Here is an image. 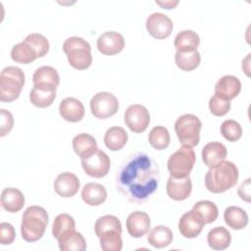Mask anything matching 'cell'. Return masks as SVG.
Masks as SVG:
<instances>
[{
  "label": "cell",
  "instance_id": "cell-3",
  "mask_svg": "<svg viewBox=\"0 0 251 251\" xmlns=\"http://www.w3.org/2000/svg\"><path fill=\"white\" fill-rule=\"evenodd\" d=\"M95 233L100 239V246L104 251H121L123 248L122 224L113 215H105L97 219L94 226Z\"/></svg>",
  "mask_w": 251,
  "mask_h": 251
},
{
  "label": "cell",
  "instance_id": "cell-13",
  "mask_svg": "<svg viewBox=\"0 0 251 251\" xmlns=\"http://www.w3.org/2000/svg\"><path fill=\"white\" fill-rule=\"evenodd\" d=\"M204 225L205 223L200 215L196 211L191 210L180 217L178 221V230L183 237L194 238L201 233Z\"/></svg>",
  "mask_w": 251,
  "mask_h": 251
},
{
  "label": "cell",
  "instance_id": "cell-7",
  "mask_svg": "<svg viewBox=\"0 0 251 251\" xmlns=\"http://www.w3.org/2000/svg\"><path fill=\"white\" fill-rule=\"evenodd\" d=\"M202 123L193 114H184L178 117L175 123V131L182 145L194 147L200 140Z\"/></svg>",
  "mask_w": 251,
  "mask_h": 251
},
{
  "label": "cell",
  "instance_id": "cell-29",
  "mask_svg": "<svg viewBox=\"0 0 251 251\" xmlns=\"http://www.w3.org/2000/svg\"><path fill=\"white\" fill-rule=\"evenodd\" d=\"M200 44L199 35L190 29L182 30L178 32L174 41V45L176 51L184 52V51H193L197 50V47Z\"/></svg>",
  "mask_w": 251,
  "mask_h": 251
},
{
  "label": "cell",
  "instance_id": "cell-5",
  "mask_svg": "<svg viewBox=\"0 0 251 251\" xmlns=\"http://www.w3.org/2000/svg\"><path fill=\"white\" fill-rule=\"evenodd\" d=\"M69 64L75 70H86L92 64L90 44L82 37L71 36L63 44Z\"/></svg>",
  "mask_w": 251,
  "mask_h": 251
},
{
  "label": "cell",
  "instance_id": "cell-33",
  "mask_svg": "<svg viewBox=\"0 0 251 251\" xmlns=\"http://www.w3.org/2000/svg\"><path fill=\"white\" fill-rule=\"evenodd\" d=\"M148 141L150 145L156 150L166 149L171 141V136L168 128L162 126H154L148 134Z\"/></svg>",
  "mask_w": 251,
  "mask_h": 251
},
{
  "label": "cell",
  "instance_id": "cell-31",
  "mask_svg": "<svg viewBox=\"0 0 251 251\" xmlns=\"http://www.w3.org/2000/svg\"><path fill=\"white\" fill-rule=\"evenodd\" d=\"M11 58L16 63L29 64L38 57L35 49L24 39L22 42L13 46L11 50Z\"/></svg>",
  "mask_w": 251,
  "mask_h": 251
},
{
  "label": "cell",
  "instance_id": "cell-32",
  "mask_svg": "<svg viewBox=\"0 0 251 251\" xmlns=\"http://www.w3.org/2000/svg\"><path fill=\"white\" fill-rule=\"evenodd\" d=\"M175 61L176 66L184 72H191L195 70L201 61V56L198 50L193 51H176L175 55Z\"/></svg>",
  "mask_w": 251,
  "mask_h": 251
},
{
  "label": "cell",
  "instance_id": "cell-35",
  "mask_svg": "<svg viewBox=\"0 0 251 251\" xmlns=\"http://www.w3.org/2000/svg\"><path fill=\"white\" fill-rule=\"evenodd\" d=\"M192 210L196 211L200 215L205 224L214 223L219 216L217 205L209 200H201L196 202L193 205Z\"/></svg>",
  "mask_w": 251,
  "mask_h": 251
},
{
  "label": "cell",
  "instance_id": "cell-26",
  "mask_svg": "<svg viewBox=\"0 0 251 251\" xmlns=\"http://www.w3.org/2000/svg\"><path fill=\"white\" fill-rule=\"evenodd\" d=\"M225 223L232 229H243L248 224V215L245 210L237 206H229L224 212Z\"/></svg>",
  "mask_w": 251,
  "mask_h": 251
},
{
  "label": "cell",
  "instance_id": "cell-21",
  "mask_svg": "<svg viewBox=\"0 0 251 251\" xmlns=\"http://www.w3.org/2000/svg\"><path fill=\"white\" fill-rule=\"evenodd\" d=\"M201 155L204 164L209 168H213L225 161L227 155V150L223 143L214 141L207 143L203 147Z\"/></svg>",
  "mask_w": 251,
  "mask_h": 251
},
{
  "label": "cell",
  "instance_id": "cell-14",
  "mask_svg": "<svg viewBox=\"0 0 251 251\" xmlns=\"http://www.w3.org/2000/svg\"><path fill=\"white\" fill-rule=\"evenodd\" d=\"M32 80L34 86L37 88L56 91L60 83V76L55 68L51 66H42L36 69L32 75Z\"/></svg>",
  "mask_w": 251,
  "mask_h": 251
},
{
  "label": "cell",
  "instance_id": "cell-9",
  "mask_svg": "<svg viewBox=\"0 0 251 251\" xmlns=\"http://www.w3.org/2000/svg\"><path fill=\"white\" fill-rule=\"evenodd\" d=\"M118 110L119 101L117 97L110 92H97L90 100L91 114L97 119H108L114 116Z\"/></svg>",
  "mask_w": 251,
  "mask_h": 251
},
{
  "label": "cell",
  "instance_id": "cell-38",
  "mask_svg": "<svg viewBox=\"0 0 251 251\" xmlns=\"http://www.w3.org/2000/svg\"><path fill=\"white\" fill-rule=\"evenodd\" d=\"M25 40L27 41L35 49L38 58L44 57L49 51V41L44 35L40 33H30L25 38Z\"/></svg>",
  "mask_w": 251,
  "mask_h": 251
},
{
  "label": "cell",
  "instance_id": "cell-34",
  "mask_svg": "<svg viewBox=\"0 0 251 251\" xmlns=\"http://www.w3.org/2000/svg\"><path fill=\"white\" fill-rule=\"evenodd\" d=\"M58 243L62 251H84L86 249V242L83 235L76 230L59 240Z\"/></svg>",
  "mask_w": 251,
  "mask_h": 251
},
{
  "label": "cell",
  "instance_id": "cell-41",
  "mask_svg": "<svg viewBox=\"0 0 251 251\" xmlns=\"http://www.w3.org/2000/svg\"><path fill=\"white\" fill-rule=\"evenodd\" d=\"M0 119H1V124H0V136H5L7 133H9L14 126V118L13 115L5 110L1 109L0 110Z\"/></svg>",
  "mask_w": 251,
  "mask_h": 251
},
{
  "label": "cell",
  "instance_id": "cell-18",
  "mask_svg": "<svg viewBox=\"0 0 251 251\" xmlns=\"http://www.w3.org/2000/svg\"><path fill=\"white\" fill-rule=\"evenodd\" d=\"M126 225L129 235L134 238H139L149 232L151 222L147 213L135 211L128 215Z\"/></svg>",
  "mask_w": 251,
  "mask_h": 251
},
{
  "label": "cell",
  "instance_id": "cell-20",
  "mask_svg": "<svg viewBox=\"0 0 251 251\" xmlns=\"http://www.w3.org/2000/svg\"><path fill=\"white\" fill-rule=\"evenodd\" d=\"M241 91V82L234 75L222 76L215 85V95L230 101L235 98Z\"/></svg>",
  "mask_w": 251,
  "mask_h": 251
},
{
  "label": "cell",
  "instance_id": "cell-2",
  "mask_svg": "<svg viewBox=\"0 0 251 251\" xmlns=\"http://www.w3.org/2000/svg\"><path fill=\"white\" fill-rule=\"evenodd\" d=\"M238 176V169L232 162L223 161L206 173L205 186L212 193H223L236 184Z\"/></svg>",
  "mask_w": 251,
  "mask_h": 251
},
{
  "label": "cell",
  "instance_id": "cell-11",
  "mask_svg": "<svg viewBox=\"0 0 251 251\" xmlns=\"http://www.w3.org/2000/svg\"><path fill=\"white\" fill-rule=\"evenodd\" d=\"M81 167L87 176L101 178L109 173L111 160L104 151L98 149L88 158L81 160Z\"/></svg>",
  "mask_w": 251,
  "mask_h": 251
},
{
  "label": "cell",
  "instance_id": "cell-23",
  "mask_svg": "<svg viewBox=\"0 0 251 251\" xmlns=\"http://www.w3.org/2000/svg\"><path fill=\"white\" fill-rule=\"evenodd\" d=\"M25 205V196L15 187H7L1 193V206L9 213H17Z\"/></svg>",
  "mask_w": 251,
  "mask_h": 251
},
{
  "label": "cell",
  "instance_id": "cell-43",
  "mask_svg": "<svg viewBox=\"0 0 251 251\" xmlns=\"http://www.w3.org/2000/svg\"><path fill=\"white\" fill-rule=\"evenodd\" d=\"M156 4L162 6L164 9H174L178 4V1H165V2L156 1Z\"/></svg>",
  "mask_w": 251,
  "mask_h": 251
},
{
  "label": "cell",
  "instance_id": "cell-17",
  "mask_svg": "<svg viewBox=\"0 0 251 251\" xmlns=\"http://www.w3.org/2000/svg\"><path fill=\"white\" fill-rule=\"evenodd\" d=\"M168 196L176 201H182L189 197L192 190V182L189 176L185 177H173L170 176L167 185Z\"/></svg>",
  "mask_w": 251,
  "mask_h": 251
},
{
  "label": "cell",
  "instance_id": "cell-1",
  "mask_svg": "<svg viewBox=\"0 0 251 251\" xmlns=\"http://www.w3.org/2000/svg\"><path fill=\"white\" fill-rule=\"evenodd\" d=\"M159 179L157 162L144 152H136L121 165L116 176V186L126 200L142 204L156 191Z\"/></svg>",
  "mask_w": 251,
  "mask_h": 251
},
{
  "label": "cell",
  "instance_id": "cell-24",
  "mask_svg": "<svg viewBox=\"0 0 251 251\" xmlns=\"http://www.w3.org/2000/svg\"><path fill=\"white\" fill-rule=\"evenodd\" d=\"M81 198L89 206H99L105 202L107 190L100 183L89 182L82 187Z\"/></svg>",
  "mask_w": 251,
  "mask_h": 251
},
{
  "label": "cell",
  "instance_id": "cell-4",
  "mask_svg": "<svg viewBox=\"0 0 251 251\" xmlns=\"http://www.w3.org/2000/svg\"><path fill=\"white\" fill-rule=\"evenodd\" d=\"M49 222V216L46 210L40 206H29L24 214L21 224V232L24 240L35 242L39 240L46 229Z\"/></svg>",
  "mask_w": 251,
  "mask_h": 251
},
{
  "label": "cell",
  "instance_id": "cell-42",
  "mask_svg": "<svg viewBox=\"0 0 251 251\" xmlns=\"http://www.w3.org/2000/svg\"><path fill=\"white\" fill-rule=\"evenodd\" d=\"M250 178L245 179L238 187L237 193L239 195V197L246 201V202H250Z\"/></svg>",
  "mask_w": 251,
  "mask_h": 251
},
{
  "label": "cell",
  "instance_id": "cell-19",
  "mask_svg": "<svg viewBox=\"0 0 251 251\" xmlns=\"http://www.w3.org/2000/svg\"><path fill=\"white\" fill-rule=\"evenodd\" d=\"M59 113L65 121L77 123L84 117L85 110L83 104L78 99L67 97L61 101L59 105Z\"/></svg>",
  "mask_w": 251,
  "mask_h": 251
},
{
  "label": "cell",
  "instance_id": "cell-30",
  "mask_svg": "<svg viewBox=\"0 0 251 251\" xmlns=\"http://www.w3.org/2000/svg\"><path fill=\"white\" fill-rule=\"evenodd\" d=\"M174 238L173 231L166 226H154L148 234L147 241L155 248H163L169 246Z\"/></svg>",
  "mask_w": 251,
  "mask_h": 251
},
{
  "label": "cell",
  "instance_id": "cell-8",
  "mask_svg": "<svg viewBox=\"0 0 251 251\" xmlns=\"http://www.w3.org/2000/svg\"><path fill=\"white\" fill-rule=\"evenodd\" d=\"M196 161L195 152L192 147L182 145L178 150L173 153L168 160V170L173 177L189 176Z\"/></svg>",
  "mask_w": 251,
  "mask_h": 251
},
{
  "label": "cell",
  "instance_id": "cell-16",
  "mask_svg": "<svg viewBox=\"0 0 251 251\" xmlns=\"http://www.w3.org/2000/svg\"><path fill=\"white\" fill-rule=\"evenodd\" d=\"M79 184V179L75 174L65 172L56 177L54 181V190L59 196L70 198L77 193Z\"/></svg>",
  "mask_w": 251,
  "mask_h": 251
},
{
  "label": "cell",
  "instance_id": "cell-36",
  "mask_svg": "<svg viewBox=\"0 0 251 251\" xmlns=\"http://www.w3.org/2000/svg\"><path fill=\"white\" fill-rule=\"evenodd\" d=\"M56 98V91L43 90L33 86L29 92V100L32 105L38 108L49 107Z\"/></svg>",
  "mask_w": 251,
  "mask_h": 251
},
{
  "label": "cell",
  "instance_id": "cell-10",
  "mask_svg": "<svg viewBox=\"0 0 251 251\" xmlns=\"http://www.w3.org/2000/svg\"><path fill=\"white\" fill-rule=\"evenodd\" d=\"M125 124L134 133L143 132L150 124L149 111L140 104L128 106L124 115Z\"/></svg>",
  "mask_w": 251,
  "mask_h": 251
},
{
  "label": "cell",
  "instance_id": "cell-28",
  "mask_svg": "<svg viewBox=\"0 0 251 251\" xmlns=\"http://www.w3.org/2000/svg\"><path fill=\"white\" fill-rule=\"evenodd\" d=\"M127 142V133L121 126L108 128L104 135V143L111 151L121 150Z\"/></svg>",
  "mask_w": 251,
  "mask_h": 251
},
{
  "label": "cell",
  "instance_id": "cell-12",
  "mask_svg": "<svg viewBox=\"0 0 251 251\" xmlns=\"http://www.w3.org/2000/svg\"><path fill=\"white\" fill-rule=\"evenodd\" d=\"M146 29L154 38L165 39L173 31L174 24L172 20L162 13H153L146 20Z\"/></svg>",
  "mask_w": 251,
  "mask_h": 251
},
{
  "label": "cell",
  "instance_id": "cell-39",
  "mask_svg": "<svg viewBox=\"0 0 251 251\" xmlns=\"http://www.w3.org/2000/svg\"><path fill=\"white\" fill-rule=\"evenodd\" d=\"M210 112L217 117H222L227 114L230 110V102L217 95H214L209 100Z\"/></svg>",
  "mask_w": 251,
  "mask_h": 251
},
{
  "label": "cell",
  "instance_id": "cell-37",
  "mask_svg": "<svg viewBox=\"0 0 251 251\" xmlns=\"http://www.w3.org/2000/svg\"><path fill=\"white\" fill-rule=\"evenodd\" d=\"M221 133L227 141L235 142L242 135V127L234 120H226L221 125Z\"/></svg>",
  "mask_w": 251,
  "mask_h": 251
},
{
  "label": "cell",
  "instance_id": "cell-40",
  "mask_svg": "<svg viewBox=\"0 0 251 251\" xmlns=\"http://www.w3.org/2000/svg\"><path fill=\"white\" fill-rule=\"evenodd\" d=\"M16 231L14 226L9 223L0 224V242L3 245H9L14 242Z\"/></svg>",
  "mask_w": 251,
  "mask_h": 251
},
{
  "label": "cell",
  "instance_id": "cell-15",
  "mask_svg": "<svg viewBox=\"0 0 251 251\" xmlns=\"http://www.w3.org/2000/svg\"><path fill=\"white\" fill-rule=\"evenodd\" d=\"M125 47L124 36L117 31H106L97 39V48L100 53L106 56H114L120 53Z\"/></svg>",
  "mask_w": 251,
  "mask_h": 251
},
{
  "label": "cell",
  "instance_id": "cell-6",
  "mask_svg": "<svg viewBox=\"0 0 251 251\" xmlns=\"http://www.w3.org/2000/svg\"><path fill=\"white\" fill-rule=\"evenodd\" d=\"M25 74L22 69L15 66H8L0 74V100L12 102L16 100L24 87Z\"/></svg>",
  "mask_w": 251,
  "mask_h": 251
},
{
  "label": "cell",
  "instance_id": "cell-27",
  "mask_svg": "<svg viewBox=\"0 0 251 251\" xmlns=\"http://www.w3.org/2000/svg\"><path fill=\"white\" fill-rule=\"evenodd\" d=\"M207 242L214 250H225L230 242V232L224 226H215L207 234Z\"/></svg>",
  "mask_w": 251,
  "mask_h": 251
},
{
  "label": "cell",
  "instance_id": "cell-22",
  "mask_svg": "<svg viewBox=\"0 0 251 251\" xmlns=\"http://www.w3.org/2000/svg\"><path fill=\"white\" fill-rule=\"evenodd\" d=\"M73 148L75 154L82 160L88 158L98 150L95 138L85 132L78 133L73 138Z\"/></svg>",
  "mask_w": 251,
  "mask_h": 251
},
{
  "label": "cell",
  "instance_id": "cell-25",
  "mask_svg": "<svg viewBox=\"0 0 251 251\" xmlns=\"http://www.w3.org/2000/svg\"><path fill=\"white\" fill-rule=\"evenodd\" d=\"M75 230L74 218L69 214H59L53 221L52 234L58 241Z\"/></svg>",
  "mask_w": 251,
  "mask_h": 251
}]
</instances>
